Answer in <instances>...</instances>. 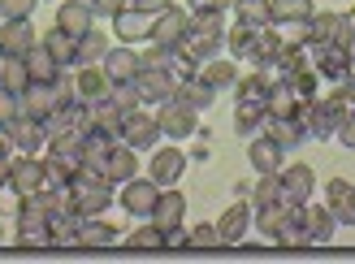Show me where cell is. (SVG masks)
<instances>
[{
    "mask_svg": "<svg viewBox=\"0 0 355 264\" xmlns=\"http://www.w3.org/2000/svg\"><path fill=\"white\" fill-rule=\"evenodd\" d=\"M69 200H74V213L83 217H100L104 208L113 204V182L104 178L100 169H78L74 178H69Z\"/></svg>",
    "mask_w": 355,
    "mask_h": 264,
    "instance_id": "cell-1",
    "label": "cell"
},
{
    "mask_svg": "<svg viewBox=\"0 0 355 264\" xmlns=\"http://www.w3.org/2000/svg\"><path fill=\"white\" fill-rule=\"evenodd\" d=\"M121 208H126L130 217H152V208H156V200H161V182L156 178H135L130 182H121Z\"/></svg>",
    "mask_w": 355,
    "mask_h": 264,
    "instance_id": "cell-2",
    "label": "cell"
},
{
    "mask_svg": "<svg viewBox=\"0 0 355 264\" xmlns=\"http://www.w3.org/2000/svg\"><path fill=\"white\" fill-rule=\"evenodd\" d=\"M156 139H161V121H156V117L144 109V104L121 117V143H130L135 152H139V148H152Z\"/></svg>",
    "mask_w": 355,
    "mask_h": 264,
    "instance_id": "cell-3",
    "label": "cell"
},
{
    "mask_svg": "<svg viewBox=\"0 0 355 264\" xmlns=\"http://www.w3.org/2000/svg\"><path fill=\"white\" fill-rule=\"evenodd\" d=\"M5 134H9V148L26 152V156H40V152L48 148V130H44V121H35V117H26V113L17 117V121H9Z\"/></svg>",
    "mask_w": 355,
    "mask_h": 264,
    "instance_id": "cell-4",
    "label": "cell"
},
{
    "mask_svg": "<svg viewBox=\"0 0 355 264\" xmlns=\"http://www.w3.org/2000/svg\"><path fill=\"white\" fill-rule=\"evenodd\" d=\"M48 182V173H44V161L40 156H13V173H9V186L17 191V200L22 195H35V191H44Z\"/></svg>",
    "mask_w": 355,
    "mask_h": 264,
    "instance_id": "cell-5",
    "label": "cell"
},
{
    "mask_svg": "<svg viewBox=\"0 0 355 264\" xmlns=\"http://www.w3.org/2000/svg\"><path fill=\"white\" fill-rule=\"evenodd\" d=\"M135 87H139V96H144V104H165L173 100V74L169 69H156V65H139V74H135Z\"/></svg>",
    "mask_w": 355,
    "mask_h": 264,
    "instance_id": "cell-6",
    "label": "cell"
},
{
    "mask_svg": "<svg viewBox=\"0 0 355 264\" xmlns=\"http://www.w3.org/2000/svg\"><path fill=\"white\" fill-rule=\"evenodd\" d=\"M152 22H156V17L144 13L139 5H121V9L113 13V35H117V39H126V44L152 39Z\"/></svg>",
    "mask_w": 355,
    "mask_h": 264,
    "instance_id": "cell-7",
    "label": "cell"
},
{
    "mask_svg": "<svg viewBox=\"0 0 355 264\" xmlns=\"http://www.w3.org/2000/svg\"><path fill=\"white\" fill-rule=\"evenodd\" d=\"M187 26H191V13L187 9H165V13H156V22H152V44H161V48H178L187 39Z\"/></svg>",
    "mask_w": 355,
    "mask_h": 264,
    "instance_id": "cell-8",
    "label": "cell"
},
{
    "mask_svg": "<svg viewBox=\"0 0 355 264\" xmlns=\"http://www.w3.org/2000/svg\"><path fill=\"white\" fill-rule=\"evenodd\" d=\"M156 121H161V134L169 139H187L200 130V121H195V109H187L182 100H165L161 104V113H156Z\"/></svg>",
    "mask_w": 355,
    "mask_h": 264,
    "instance_id": "cell-9",
    "label": "cell"
},
{
    "mask_svg": "<svg viewBox=\"0 0 355 264\" xmlns=\"http://www.w3.org/2000/svg\"><path fill=\"white\" fill-rule=\"evenodd\" d=\"M35 44H40V35H35L31 17H5V26H0V48H5L9 57H26Z\"/></svg>",
    "mask_w": 355,
    "mask_h": 264,
    "instance_id": "cell-10",
    "label": "cell"
},
{
    "mask_svg": "<svg viewBox=\"0 0 355 264\" xmlns=\"http://www.w3.org/2000/svg\"><path fill=\"white\" fill-rule=\"evenodd\" d=\"M312 186H316V173L312 165H291L282 169V204H308L312 200Z\"/></svg>",
    "mask_w": 355,
    "mask_h": 264,
    "instance_id": "cell-11",
    "label": "cell"
},
{
    "mask_svg": "<svg viewBox=\"0 0 355 264\" xmlns=\"http://www.w3.org/2000/svg\"><path fill=\"white\" fill-rule=\"evenodd\" d=\"M61 104V96H57V87L52 82H26V91H22V113L26 117H35V121H48V113Z\"/></svg>",
    "mask_w": 355,
    "mask_h": 264,
    "instance_id": "cell-12",
    "label": "cell"
},
{
    "mask_svg": "<svg viewBox=\"0 0 355 264\" xmlns=\"http://www.w3.org/2000/svg\"><path fill=\"white\" fill-rule=\"evenodd\" d=\"M221 39H225V35H221V30H204V26H187V39H182V44H178V48H182V52H187V57H191L195 65H200V61H212V57H217V52H221Z\"/></svg>",
    "mask_w": 355,
    "mask_h": 264,
    "instance_id": "cell-13",
    "label": "cell"
},
{
    "mask_svg": "<svg viewBox=\"0 0 355 264\" xmlns=\"http://www.w3.org/2000/svg\"><path fill=\"white\" fill-rule=\"evenodd\" d=\"M74 69H78V104L109 100V91H113V78L104 74V65H74Z\"/></svg>",
    "mask_w": 355,
    "mask_h": 264,
    "instance_id": "cell-14",
    "label": "cell"
},
{
    "mask_svg": "<svg viewBox=\"0 0 355 264\" xmlns=\"http://www.w3.org/2000/svg\"><path fill=\"white\" fill-rule=\"evenodd\" d=\"M57 26H61L65 35H74V39H83V35L96 26V13H92V5H87V0H65V5L57 9Z\"/></svg>",
    "mask_w": 355,
    "mask_h": 264,
    "instance_id": "cell-15",
    "label": "cell"
},
{
    "mask_svg": "<svg viewBox=\"0 0 355 264\" xmlns=\"http://www.w3.org/2000/svg\"><path fill=\"white\" fill-rule=\"evenodd\" d=\"M325 208L334 213V221H343V225H355V186L347 178H334L325 186Z\"/></svg>",
    "mask_w": 355,
    "mask_h": 264,
    "instance_id": "cell-16",
    "label": "cell"
},
{
    "mask_svg": "<svg viewBox=\"0 0 355 264\" xmlns=\"http://www.w3.org/2000/svg\"><path fill=\"white\" fill-rule=\"evenodd\" d=\"M100 173H104V178H109L113 186H117V182H130L135 173H139V156H135V148L117 139V143H113V152H109V161H104V169H100Z\"/></svg>",
    "mask_w": 355,
    "mask_h": 264,
    "instance_id": "cell-17",
    "label": "cell"
},
{
    "mask_svg": "<svg viewBox=\"0 0 355 264\" xmlns=\"http://www.w3.org/2000/svg\"><path fill=\"white\" fill-rule=\"evenodd\" d=\"M104 74H109L113 82H126V78H135L139 74V65H144V61H139V52L130 48V44H117V48H109V52H104Z\"/></svg>",
    "mask_w": 355,
    "mask_h": 264,
    "instance_id": "cell-18",
    "label": "cell"
},
{
    "mask_svg": "<svg viewBox=\"0 0 355 264\" xmlns=\"http://www.w3.org/2000/svg\"><path fill=\"white\" fill-rule=\"evenodd\" d=\"M299 221H304L308 243H329L334 238V225H338L329 208H316V204H299Z\"/></svg>",
    "mask_w": 355,
    "mask_h": 264,
    "instance_id": "cell-19",
    "label": "cell"
},
{
    "mask_svg": "<svg viewBox=\"0 0 355 264\" xmlns=\"http://www.w3.org/2000/svg\"><path fill=\"white\" fill-rule=\"evenodd\" d=\"M282 152H286V148H282V143H273V139L269 134H252V148H247V161H252V169L256 173H282Z\"/></svg>",
    "mask_w": 355,
    "mask_h": 264,
    "instance_id": "cell-20",
    "label": "cell"
},
{
    "mask_svg": "<svg viewBox=\"0 0 355 264\" xmlns=\"http://www.w3.org/2000/svg\"><path fill=\"white\" fill-rule=\"evenodd\" d=\"M182 213H187V195L173 186H161V200L152 208V221L161 225V230H173V225H182Z\"/></svg>",
    "mask_w": 355,
    "mask_h": 264,
    "instance_id": "cell-21",
    "label": "cell"
},
{
    "mask_svg": "<svg viewBox=\"0 0 355 264\" xmlns=\"http://www.w3.org/2000/svg\"><path fill=\"white\" fill-rule=\"evenodd\" d=\"M247 225H252V208H247L243 200H239V204H230L225 213H221V221H217L221 247H230V243H243V234H247Z\"/></svg>",
    "mask_w": 355,
    "mask_h": 264,
    "instance_id": "cell-22",
    "label": "cell"
},
{
    "mask_svg": "<svg viewBox=\"0 0 355 264\" xmlns=\"http://www.w3.org/2000/svg\"><path fill=\"white\" fill-rule=\"evenodd\" d=\"M182 169H187V156L178 152V148H161V152H152V178L161 182V186H173L178 178H182Z\"/></svg>",
    "mask_w": 355,
    "mask_h": 264,
    "instance_id": "cell-23",
    "label": "cell"
},
{
    "mask_svg": "<svg viewBox=\"0 0 355 264\" xmlns=\"http://www.w3.org/2000/svg\"><path fill=\"white\" fill-rule=\"evenodd\" d=\"M264 134H269L273 139V143H282V148H295L299 143V139H304L308 130H304V121H299V117H264V126H260Z\"/></svg>",
    "mask_w": 355,
    "mask_h": 264,
    "instance_id": "cell-24",
    "label": "cell"
},
{
    "mask_svg": "<svg viewBox=\"0 0 355 264\" xmlns=\"http://www.w3.org/2000/svg\"><path fill=\"white\" fill-rule=\"evenodd\" d=\"M264 104H269V113H273V117H295L304 100L295 96V87H291L286 78H273V82H269V100H264Z\"/></svg>",
    "mask_w": 355,
    "mask_h": 264,
    "instance_id": "cell-25",
    "label": "cell"
},
{
    "mask_svg": "<svg viewBox=\"0 0 355 264\" xmlns=\"http://www.w3.org/2000/svg\"><path fill=\"white\" fill-rule=\"evenodd\" d=\"M117 243V230L109 221H100V217H83L78 225V247H113Z\"/></svg>",
    "mask_w": 355,
    "mask_h": 264,
    "instance_id": "cell-26",
    "label": "cell"
},
{
    "mask_svg": "<svg viewBox=\"0 0 355 264\" xmlns=\"http://www.w3.org/2000/svg\"><path fill=\"white\" fill-rule=\"evenodd\" d=\"M44 39V48L52 52V57H57V65H78V39L74 35H65L61 26H52L48 35H40Z\"/></svg>",
    "mask_w": 355,
    "mask_h": 264,
    "instance_id": "cell-27",
    "label": "cell"
},
{
    "mask_svg": "<svg viewBox=\"0 0 355 264\" xmlns=\"http://www.w3.org/2000/svg\"><path fill=\"white\" fill-rule=\"evenodd\" d=\"M212 96H217V91H212V87H208V82H204L200 74L173 87V100H182L187 109H195V113H200V109H208V104H212Z\"/></svg>",
    "mask_w": 355,
    "mask_h": 264,
    "instance_id": "cell-28",
    "label": "cell"
},
{
    "mask_svg": "<svg viewBox=\"0 0 355 264\" xmlns=\"http://www.w3.org/2000/svg\"><path fill=\"white\" fill-rule=\"evenodd\" d=\"M22 61H26V74H31L35 82H52V78H57V69H61V65H57V57H52V52L44 48V39L35 44Z\"/></svg>",
    "mask_w": 355,
    "mask_h": 264,
    "instance_id": "cell-29",
    "label": "cell"
},
{
    "mask_svg": "<svg viewBox=\"0 0 355 264\" xmlns=\"http://www.w3.org/2000/svg\"><path fill=\"white\" fill-rule=\"evenodd\" d=\"M264 117H269V109H264L260 100H239V104H234V130L247 134V139L264 126Z\"/></svg>",
    "mask_w": 355,
    "mask_h": 264,
    "instance_id": "cell-30",
    "label": "cell"
},
{
    "mask_svg": "<svg viewBox=\"0 0 355 264\" xmlns=\"http://www.w3.org/2000/svg\"><path fill=\"white\" fill-rule=\"evenodd\" d=\"M195 74H200L212 91H225V87L239 82V69L230 65V61H217V57H212V61H200V69H195Z\"/></svg>",
    "mask_w": 355,
    "mask_h": 264,
    "instance_id": "cell-31",
    "label": "cell"
},
{
    "mask_svg": "<svg viewBox=\"0 0 355 264\" xmlns=\"http://www.w3.org/2000/svg\"><path fill=\"white\" fill-rule=\"evenodd\" d=\"M225 44H230V52H234V57H247V61H252V57H256V44H260V26L234 22V26L225 30Z\"/></svg>",
    "mask_w": 355,
    "mask_h": 264,
    "instance_id": "cell-32",
    "label": "cell"
},
{
    "mask_svg": "<svg viewBox=\"0 0 355 264\" xmlns=\"http://www.w3.org/2000/svg\"><path fill=\"white\" fill-rule=\"evenodd\" d=\"M269 13H273V26H286V22H308L316 9L312 0H269Z\"/></svg>",
    "mask_w": 355,
    "mask_h": 264,
    "instance_id": "cell-33",
    "label": "cell"
},
{
    "mask_svg": "<svg viewBox=\"0 0 355 264\" xmlns=\"http://www.w3.org/2000/svg\"><path fill=\"white\" fill-rule=\"evenodd\" d=\"M277 247H312L308 234H304V221H299V208H291V217L277 225V234H273Z\"/></svg>",
    "mask_w": 355,
    "mask_h": 264,
    "instance_id": "cell-34",
    "label": "cell"
},
{
    "mask_svg": "<svg viewBox=\"0 0 355 264\" xmlns=\"http://www.w3.org/2000/svg\"><path fill=\"white\" fill-rule=\"evenodd\" d=\"M104 52H109V39H104V35L92 26V30H87L83 39H78V65H100V61H104Z\"/></svg>",
    "mask_w": 355,
    "mask_h": 264,
    "instance_id": "cell-35",
    "label": "cell"
},
{
    "mask_svg": "<svg viewBox=\"0 0 355 264\" xmlns=\"http://www.w3.org/2000/svg\"><path fill=\"white\" fill-rule=\"evenodd\" d=\"M26 82H31L26 61H22V57H5V65H0V87H9V91L22 96V91H26Z\"/></svg>",
    "mask_w": 355,
    "mask_h": 264,
    "instance_id": "cell-36",
    "label": "cell"
},
{
    "mask_svg": "<svg viewBox=\"0 0 355 264\" xmlns=\"http://www.w3.org/2000/svg\"><path fill=\"white\" fill-rule=\"evenodd\" d=\"M234 13H239V22H247V26H269L273 22L269 0H234Z\"/></svg>",
    "mask_w": 355,
    "mask_h": 264,
    "instance_id": "cell-37",
    "label": "cell"
},
{
    "mask_svg": "<svg viewBox=\"0 0 355 264\" xmlns=\"http://www.w3.org/2000/svg\"><path fill=\"white\" fill-rule=\"evenodd\" d=\"M126 247L130 252H161L165 247V230H161V225H144V230H135L130 238H126Z\"/></svg>",
    "mask_w": 355,
    "mask_h": 264,
    "instance_id": "cell-38",
    "label": "cell"
},
{
    "mask_svg": "<svg viewBox=\"0 0 355 264\" xmlns=\"http://www.w3.org/2000/svg\"><path fill=\"white\" fill-rule=\"evenodd\" d=\"M109 100L117 104L121 113H130V109H139V104H144V96H139V87H135V78H126V82H113V91H109Z\"/></svg>",
    "mask_w": 355,
    "mask_h": 264,
    "instance_id": "cell-39",
    "label": "cell"
},
{
    "mask_svg": "<svg viewBox=\"0 0 355 264\" xmlns=\"http://www.w3.org/2000/svg\"><path fill=\"white\" fill-rule=\"evenodd\" d=\"M264 204H282V173H260L256 182V208Z\"/></svg>",
    "mask_w": 355,
    "mask_h": 264,
    "instance_id": "cell-40",
    "label": "cell"
},
{
    "mask_svg": "<svg viewBox=\"0 0 355 264\" xmlns=\"http://www.w3.org/2000/svg\"><path fill=\"white\" fill-rule=\"evenodd\" d=\"M191 247H200V252H212V247H221V234H217V225H195V230L187 234Z\"/></svg>",
    "mask_w": 355,
    "mask_h": 264,
    "instance_id": "cell-41",
    "label": "cell"
},
{
    "mask_svg": "<svg viewBox=\"0 0 355 264\" xmlns=\"http://www.w3.org/2000/svg\"><path fill=\"white\" fill-rule=\"evenodd\" d=\"M17 117H22V96L9 91V87H0V121L9 126V121H17Z\"/></svg>",
    "mask_w": 355,
    "mask_h": 264,
    "instance_id": "cell-42",
    "label": "cell"
},
{
    "mask_svg": "<svg viewBox=\"0 0 355 264\" xmlns=\"http://www.w3.org/2000/svg\"><path fill=\"white\" fill-rule=\"evenodd\" d=\"M35 5H40V0H0V13L5 17H31Z\"/></svg>",
    "mask_w": 355,
    "mask_h": 264,
    "instance_id": "cell-43",
    "label": "cell"
},
{
    "mask_svg": "<svg viewBox=\"0 0 355 264\" xmlns=\"http://www.w3.org/2000/svg\"><path fill=\"white\" fill-rule=\"evenodd\" d=\"M191 5V13H225L234 0H187Z\"/></svg>",
    "mask_w": 355,
    "mask_h": 264,
    "instance_id": "cell-44",
    "label": "cell"
},
{
    "mask_svg": "<svg viewBox=\"0 0 355 264\" xmlns=\"http://www.w3.org/2000/svg\"><path fill=\"white\" fill-rule=\"evenodd\" d=\"M338 139H343V143H347V148L355 152V109H351V113L343 117V126H338Z\"/></svg>",
    "mask_w": 355,
    "mask_h": 264,
    "instance_id": "cell-45",
    "label": "cell"
},
{
    "mask_svg": "<svg viewBox=\"0 0 355 264\" xmlns=\"http://www.w3.org/2000/svg\"><path fill=\"white\" fill-rule=\"evenodd\" d=\"M126 5H139V9H144V13H165V9H173V0H126Z\"/></svg>",
    "mask_w": 355,
    "mask_h": 264,
    "instance_id": "cell-46",
    "label": "cell"
},
{
    "mask_svg": "<svg viewBox=\"0 0 355 264\" xmlns=\"http://www.w3.org/2000/svg\"><path fill=\"white\" fill-rule=\"evenodd\" d=\"M87 5H92V13H109V17H113L121 5H126V0H87Z\"/></svg>",
    "mask_w": 355,
    "mask_h": 264,
    "instance_id": "cell-47",
    "label": "cell"
},
{
    "mask_svg": "<svg viewBox=\"0 0 355 264\" xmlns=\"http://www.w3.org/2000/svg\"><path fill=\"white\" fill-rule=\"evenodd\" d=\"M9 173H13V156L9 148H0V186H9Z\"/></svg>",
    "mask_w": 355,
    "mask_h": 264,
    "instance_id": "cell-48",
    "label": "cell"
},
{
    "mask_svg": "<svg viewBox=\"0 0 355 264\" xmlns=\"http://www.w3.org/2000/svg\"><path fill=\"white\" fill-rule=\"evenodd\" d=\"M5 57H9V52H5V48H0V65H5Z\"/></svg>",
    "mask_w": 355,
    "mask_h": 264,
    "instance_id": "cell-49",
    "label": "cell"
},
{
    "mask_svg": "<svg viewBox=\"0 0 355 264\" xmlns=\"http://www.w3.org/2000/svg\"><path fill=\"white\" fill-rule=\"evenodd\" d=\"M0 238H5V230H0Z\"/></svg>",
    "mask_w": 355,
    "mask_h": 264,
    "instance_id": "cell-50",
    "label": "cell"
}]
</instances>
